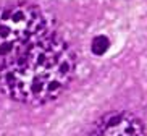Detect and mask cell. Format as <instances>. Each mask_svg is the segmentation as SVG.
Here are the masks:
<instances>
[{"label":"cell","instance_id":"cell-1","mask_svg":"<svg viewBox=\"0 0 147 136\" xmlns=\"http://www.w3.org/2000/svg\"><path fill=\"white\" fill-rule=\"evenodd\" d=\"M76 53L50 29L34 44L0 62V91L26 106H44L60 96L73 81Z\"/></svg>","mask_w":147,"mask_h":136},{"label":"cell","instance_id":"cell-2","mask_svg":"<svg viewBox=\"0 0 147 136\" xmlns=\"http://www.w3.org/2000/svg\"><path fill=\"white\" fill-rule=\"evenodd\" d=\"M52 29L37 5L13 3L0 7V62L34 44Z\"/></svg>","mask_w":147,"mask_h":136},{"label":"cell","instance_id":"cell-3","mask_svg":"<svg viewBox=\"0 0 147 136\" xmlns=\"http://www.w3.org/2000/svg\"><path fill=\"white\" fill-rule=\"evenodd\" d=\"M87 136H147L142 122L131 112L115 110L100 117Z\"/></svg>","mask_w":147,"mask_h":136},{"label":"cell","instance_id":"cell-4","mask_svg":"<svg viewBox=\"0 0 147 136\" xmlns=\"http://www.w3.org/2000/svg\"><path fill=\"white\" fill-rule=\"evenodd\" d=\"M108 49V39L104 37V36H100V37H95L94 42H92V52L100 55V53H104L105 50Z\"/></svg>","mask_w":147,"mask_h":136}]
</instances>
